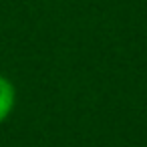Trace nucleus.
<instances>
[{"label":"nucleus","mask_w":147,"mask_h":147,"mask_svg":"<svg viewBox=\"0 0 147 147\" xmlns=\"http://www.w3.org/2000/svg\"><path fill=\"white\" fill-rule=\"evenodd\" d=\"M14 107V87L8 79L0 75V123H2Z\"/></svg>","instance_id":"nucleus-1"}]
</instances>
